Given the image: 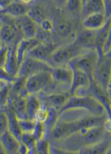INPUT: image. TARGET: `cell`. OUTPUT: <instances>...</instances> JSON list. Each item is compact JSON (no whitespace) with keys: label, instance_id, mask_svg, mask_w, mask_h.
I'll list each match as a JSON object with an SVG mask.
<instances>
[{"label":"cell","instance_id":"obj_1","mask_svg":"<svg viewBox=\"0 0 111 154\" xmlns=\"http://www.w3.org/2000/svg\"><path fill=\"white\" fill-rule=\"evenodd\" d=\"M71 109L86 110L92 115L98 116L107 114L104 105L96 97L90 96L71 95L60 112H64Z\"/></svg>","mask_w":111,"mask_h":154},{"label":"cell","instance_id":"obj_2","mask_svg":"<svg viewBox=\"0 0 111 154\" xmlns=\"http://www.w3.org/2000/svg\"><path fill=\"white\" fill-rule=\"evenodd\" d=\"M86 50L74 41L66 45L58 47L48 63L52 67L67 66L73 59Z\"/></svg>","mask_w":111,"mask_h":154},{"label":"cell","instance_id":"obj_3","mask_svg":"<svg viewBox=\"0 0 111 154\" xmlns=\"http://www.w3.org/2000/svg\"><path fill=\"white\" fill-rule=\"evenodd\" d=\"M99 57L100 55L95 48L87 50L73 59L68 65L85 73L92 79Z\"/></svg>","mask_w":111,"mask_h":154},{"label":"cell","instance_id":"obj_4","mask_svg":"<svg viewBox=\"0 0 111 154\" xmlns=\"http://www.w3.org/2000/svg\"><path fill=\"white\" fill-rule=\"evenodd\" d=\"M111 57L100 55L92 76V80L102 90L106 92L111 82Z\"/></svg>","mask_w":111,"mask_h":154},{"label":"cell","instance_id":"obj_5","mask_svg":"<svg viewBox=\"0 0 111 154\" xmlns=\"http://www.w3.org/2000/svg\"><path fill=\"white\" fill-rule=\"evenodd\" d=\"M53 82L51 71L39 72L26 78V91L27 94H36L48 87Z\"/></svg>","mask_w":111,"mask_h":154},{"label":"cell","instance_id":"obj_6","mask_svg":"<svg viewBox=\"0 0 111 154\" xmlns=\"http://www.w3.org/2000/svg\"><path fill=\"white\" fill-rule=\"evenodd\" d=\"M52 68L47 62L27 57L20 64L17 76L27 78L39 72L51 71Z\"/></svg>","mask_w":111,"mask_h":154},{"label":"cell","instance_id":"obj_7","mask_svg":"<svg viewBox=\"0 0 111 154\" xmlns=\"http://www.w3.org/2000/svg\"><path fill=\"white\" fill-rule=\"evenodd\" d=\"M81 130L80 119L73 121H59L55 124L52 137L55 140L68 138Z\"/></svg>","mask_w":111,"mask_h":154},{"label":"cell","instance_id":"obj_8","mask_svg":"<svg viewBox=\"0 0 111 154\" xmlns=\"http://www.w3.org/2000/svg\"><path fill=\"white\" fill-rule=\"evenodd\" d=\"M106 133L103 126L81 130L76 133L79 135L78 139L81 144V148L100 142L104 138Z\"/></svg>","mask_w":111,"mask_h":154},{"label":"cell","instance_id":"obj_9","mask_svg":"<svg viewBox=\"0 0 111 154\" xmlns=\"http://www.w3.org/2000/svg\"><path fill=\"white\" fill-rule=\"evenodd\" d=\"M14 22L23 38H36L38 25L27 15L14 19Z\"/></svg>","mask_w":111,"mask_h":154},{"label":"cell","instance_id":"obj_10","mask_svg":"<svg viewBox=\"0 0 111 154\" xmlns=\"http://www.w3.org/2000/svg\"><path fill=\"white\" fill-rule=\"evenodd\" d=\"M1 154L18 153L20 141L10 131L1 134Z\"/></svg>","mask_w":111,"mask_h":154},{"label":"cell","instance_id":"obj_11","mask_svg":"<svg viewBox=\"0 0 111 154\" xmlns=\"http://www.w3.org/2000/svg\"><path fill=\"white\" fill-rule=\"evenodd\" d=\"M57 47L58 46L53 43L40 42L31 51L27 57L48 63Z\"/></svg>","mask_w":111,"mask_h":154},{"label":"cell","instance_id":"obj_12","mask_svg":"<svg viewBox=\"0 0 111 154\" xmlns=\"http://www.w3.org/2000/svg\"><path fill=\"white\" fill-rule=\"evenodd\" d=\"M51 72L54 82L68 85L70 88L73 79V71L68 65L52 67Z\"/></svg>","mask_w":111,"mask_h":154},{"label":"cell","instance_id":"obj_13","mask_svg":"<svg viewBox=\"0 0 111 154\" xmlns=\"http://www.w3.org/2000/svg\"><path fill=\"white\" fill-rule=\"evenodd\" d=\"M71 68L73 71V79L69 93L71 95H74L77 91L90 87L92 79L80 70L73 68Z\"/></svg>","mask_w":111,"mask_h":154},{"label":"cell","instance_id":"obj_14","mask_svg":"<svg viewBox=\"0 0 111 154\" xmlns=\"http://www.w3.org/2000/svg\"><path fill=\"white\" fill-rule=\"evenodd\" d=\"M96 36L97 30L83 28L76 34L75 41L84 50L94 49L96 47Z\"/></svg>","mask_w":111,"mask_h":154},{"label":"cell","instance_id":"obj_15","mask_svg":"<svg viewBox=\"0 0 111 154\" xmlns=\"http://www.w3.org/2000/svg\"><path fill=\"white\" fill-rule=\"evenodd\" d=\"M40 42L36 38H22L16 45V55L20 66V64L28 55L31 51Z\"/></svg>","mask_w":111,"mask_h":154},{"label":"cell","instance_id":"obj_16","mask_svg":"<svg viewBox=\"0 0 111 154\" xmlns=\"http://www.w3.org/2000/svg\"><path fill=\"white\" fill-rule=\"evenodd\" d=\"M20 33L16 27L14 22L13 23L4 21L1 25V44L6 46L14 45V42L17 39V35Z\"/></svg>","mask_w":111,"mask_h":154},{"label":"cell","instance_id":"obj_17","mask_svg":"<svg viewBox=\"0 0 111 154\" xmlns=\"http://www.w3.org/2000/svg\"><path fill=\"white\" fill-rule=\"evenodd\" d=\"M111 144V134L106 132L104 138L100 142L82 147L78 149V153L82 154H106Z\"/></svg>","mask_w":111,"mask_h":154},{"label":"cell","instance_id":"obj_18","mask_svg":"<svg viewBox=\"0 0 111 154\" xmlns=\"http://www.w3.org/2000/svg\"><path fill=\"white\" fill-rule=\"evenodd\" d=\"M107 21L108 20L104 13H97L83 18L82 25L85 29L92 30H98L106 25Z\"/></svg>","mask_w":111,"mask_h":154},{"label":"cell","instance_id":"obj_19","mask_svg":"<svg viewBox=\"0 0 111 154\" xmlns=\"http://www.w3.org/2000/svg\"><path fill=\"white\" fill-rule=\"evenodd\" d=\"M27 5L18 0H15L5 9L1 10V14L11 18H18L27 15L29 9V7Z\"/></svg>","mask_w":111,"mask_h":154},{"label":"cell","instance_id":"obj_20","mask_svg":"<svg viewBox=\"0 0 111 154\" xmlns=\"http://www.w3.org/2000/svg\"><path fill=\"white\" fill-rule=\"evenodd\" d=\"M41 108V103L39 98L36 94H27L25 96L26 118L35 120L36 116Z\"/></svg>","mask_w":111,"mask_h":154},{"label":"cell","instance_id":"obj_21","mask_svg":"<svg viewBox=\"0 0 111 154\" xmlns=\"http://www.w3.org/2000/svg\"><path fill=\"white\" fill-rule=\"evenodd\" d=\"M70 94L66 93H54L45 96L43 98V100L50 107L57 109L60 111L70 97Z\"/></svg>","mask_w":111,"mask_h":154},{"label":"cell","instance_id":"obj_22","mask_svg":"<svg viewBox=\"0 0 111 154\" xmlns=\"http://www.w3.org/2000/svg\"><path fill=\"white\" fill-rule=\"evenodd\" d=\"M97 13H104L103 0H87L83 4L81 14L83 18Z\"/></svg>","mask_w":111,"mask_h":154},{"label":"cell","instance_id":"obj_23","mask_svg":"<svg viewBox=\"0 0 111 154\" xmlns=\"http://www.w3.org/2000/svg\"><path fill=\"white\" fill-rule=\"evenodd\" d=\"M54 30L60 38H68L73 32V26L70 22L62 20L55 24Z\"/></svg>","mask_w":111,"mask_h":154},{"label":"cell","instance_id":"obj_24","mask_svg":"<svg viewBox=\"0 0 111 154\" xmlns=\"http://www.w3.org/2000/svg\"><path fill=\"white\" fill-rule=\"evenodd\" d=\"M27 15L38 25L41 21L47 18L43 9L39 6H34L29 8Z\"/></svg>","mask_w":111,"mask_h":154},{"label":"cell","instance_id":"obj_25","mask_svg":"<svg viewBox=\"0 0 111 154\" xmlns=\"http://www.w3.org/2000/svg\"><path fill=\"white\" fill-rule=\"evenodd\" d=\"M83 6L82 0H67L63 8L71 14H82Z\"/></svg>","mask_w":111,"mask_h":154},{"label":"cell","instance_id":"obj_26","mask_svg":"<svg viewBox=\"0 0 111 154\" xmlns=\"http://www.w3.org/2000/svg\"><path fill=\"white\" fill-rule=\"evenodd\" d=\"M10 82L1 80V105L5 107L9 103L11 85Z\"/></svg>","mask_w":111,"mask_h":154},{"label":"cell","instance_id":"obj_27","mask_svg":"<svg viewBox=\"0 0 111 154\" xmlns=\"http://www.w3.org/2000/svg\"><path fill=\"white\" fill-rule=\"evenodd\" d=\"M18 124L22 133H33L37 121L36 120H31L28 119H19Z\"/></svg>","mask_w":111,"mask_h":154},{"label":"cell","instance_id":"obj_28","mask_svg":"<svg viewBox=\"0 0 111 154\" xmlns=\"http://www.w3.org/2000/svg\"><path fill=\"white\" fill-rule=\"evenodd\" d=\"M20 142L24 144L28 149V151H33L36 149L38 140L35 136L31 133H22Z\"/></svg>","mask_w":111,"mask_h":154},{"label":"cell","instance_id":"obj_29","mask_svg":"<svg viewBox=\"0 0 111 154\" xmlns=\"http://www.w3.org/2000/svg\"><path fill=\"white\" fill-rule=\"evenodd\" d=\"M41 30L46 33L52 32L55 29V23L51 19L46 18L38 25Z\"/></svg>","mask_w":111,"mask_h":154},{"label":"cell","instance_id":"obj_30","mask_svg":"<svg viewBox=\"0 0 111 154\" xmlns=\"http://www.w3.org/2000/svg\"><path fill=\"white\" fill-rule=\"evenodd\" d=\"M9 121L7 113L5 111H1L0 115V134L4 133L9 130Z\"/></svg>","mask_w":111,"mask_h":154},{"label":"cell","instance_id":"obj_31","mask_svg":"<svg viewBox=\"0 0 111 154\" xmlns=\"http://www.w3.org/2000/svg\"><path fill=\"white\" fill-rule=\"evenodd\" d=\"M49 117L50 112L47 109L41 107L36 114L35 120L38 122L44 123L48 119Z\"/></svg>","mask_w":111,"mask_h":154},{"label":"cell","instance_id":"obj_32","mask_svg":"<svg viewBox=\"0 0 111 154\" xmlns=\"http://www.w3.org/2000/svg\"><path fill=\"white\" fill-rule=\"evenodd\" d=\"M36 149L40 154H48L50 152L49 144L46 140H42V139L38 141Z\"/></svg>","mask_w":111,"mask_h":154},{"label":"cell","instance_id":"obj_33","mask_svg":"<svg viewBox=\"0 0 111 154\" xmlns=\"http://www.w3.org/2000/svg\"><path fill=\"white\" fill-rule=\"evenodd\" d=\"M111 50V24L108 35L106 36V41L104 42L103 47V53L104 55H106Z\"/></svg>","mask_w":111,"mask_h":154},{"label":"cell","instance_id":"obj_34","mask_svg":"<svg viewBox=\"0 0 111 154\" xmlns=\"http://www.w3.org/2000/svg\"><path fill=\"white\" fill-rule=\"evenodd\" d=\"M104 14L106 19L111 20V0H103Z\"/></svg>","mask_w":111,"mask_h":154},{"label":"cell","instance_id":"obj_35","mask_svg":"<svg viewBox=\"0 0 111 154\" xmlns=\"http://www.w3.org/2000/svg\"><path fill=\"white\" fill-rule=\"evenodd\" d=\"M103 127L106 132L111 134V117L108 116L103 125Z\"/></svg>","mask_w":111,"mask_h":154},{"label":"cell","instance_id":"obj_36","mask_svg":"<svg viewBox=\"0 0 111 154\" xmlns=\"http://www.w3.org/2000/svg\"><path fill=\"white\" fill-rule=\"evenodd\" d=\"M15 0H0V6L1 10H2L10 5Z\"/></svg>","mask_w":111,"mask_h":154},{"label":"cell","instance_id":"obj_37","mask_svg":"<svg viewBox=\"0 0 111 154\" xmlns=\"http://www.w3.org/2000/svg\"><path fill=\"white\" fill-rule=\"evenodd\" d=\"M67 0H55L56 5L58 8H64Z\"/></svg>","mask_w":111,"mask_h":154},{"label":"cell","instance_id":"obj_38","mask_svg":"<svg viewBox=\"0 0 111 154\" xmlns=\"http://www.w3.org/2000/svg\"><path fill=\"white\" fill-rule=\"evenodd\" d=\"M106 94H107V97L108 98V100L110 101V103H111V82H110L107 89H106Z\"/></svg>","mask_w":111,"mask_h":154},{"label":"cell","instance_id":"obj_39","mask_svg":"<svg viewBox=\"0 0 111 154\" xmlns=\"http://www.w3.org/2000/svg\"><path fill=\"white\" fill-rule=\"evenodd\" d=\"M20 1L21 2L25 4L26 5H28V4H30L31 2H32L34 0H18Z\"/></svg>","mask_w":111,"mask_h":154},{"label":"cell","instance_id":"obj_40","mask_svg":"<svg viewBox=\"0 0 111 154\" xmlns=\"http://www.w3.org/2000/svg\"><path fill=\"white\" fill-rule=\"evenodd\" d=\"M106 154H111V144L109 149H108V150L106 151Z\"/></svg>","mask_w":111,"mask_h":154},{"label":"cell","instance_id":"obj_41","mask_svg":"<svg viewBox=\"0 0 111 154\" xmlns=\"http://www.w3.org/2000/svg\"><path fill=\"white\" fill-rule=\"evenodd\" d=\"M106 56H108V57H111V51L107 55H106Z\"/></svg>","mask_w":111,"mask_h":154},{"label":"cell","instance_id":"obj_42","mask_svg":"<svg viewBox=\"0 0 111 154\" xmlns=\"http://www.w3.org/2000/svg\"><path fill=\"white\" fill-rule=\"evenodd\" d=\"M82 1H83V4H84V3H85L86 1H87V0H82Z\"/></svg>","mask_w":111,"mask_h":154},{"label":"cell","instance_id":"obj_43","mask_svg":"<svg viewBox=\"0 0 111 154\" xmlns=\"http://www.w3.org/2000/svg\"></svg>","mask_w":111,"mask_h":154},{"label":"cell","instance_id":"obj_44","mask_svg":"<svg viewBox=\"0 0 111 154\" xmlns=\"http://www.w3.org/2000/svg\"><path fill=\"white\" fill-rule=\"evenodd\" d=\"M110 105H111V103H110Z\"/></svg>","mask_w":111,"mask_h":154}]
</instances>
